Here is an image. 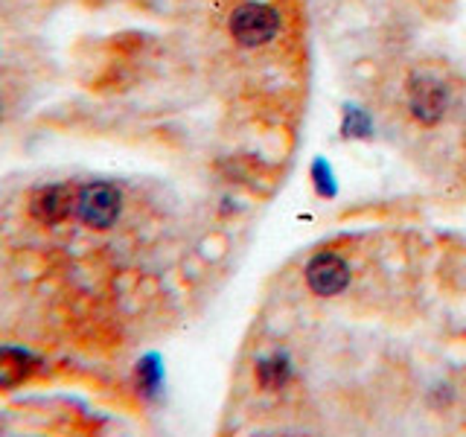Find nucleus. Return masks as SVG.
<instances>
[{
    "mask_svg": "<svg viewBox=\"0 0 466 437\" xmlns=\"http://www.w3.org/2000/svg\"><path fill=\"white\" fill-rule=\"evenodd\" d=\"M120 216V193L111 184H85L76 193V218L87 228L106 230Z\"/></svg>",
    "mask_w": 466,
    "mask_h": 437,
    "instance_id": "obj_1",
    "label": "nucleus"
},
{
    "mask_svg": "<svg viewBox=\"0 0 466 437\" xmlns=\"http://www.w3.org/2000/svg\"><path fill=\"white\" fill-rule=\"evenodd\" d=\"M259 382L266 385V388H280L286 382V376H289V361L283 356H277V359H268V361H259Z\"/></svg>",
    "mask_w": 466,
    "mask_h": 437,
    "instance_id": "obj_7",
    "label": "nucleus"
},
{
    "mask_svg": "<svg viewBox=\"0 0 466 437\" xmlns=\"http://www.w3.org/2000/svg\"><path fill=\"white\" fill-rule=\"evenodd\" d=\"M277 29H280V18L277 12L266 4H245L233 12L230 18V33L245 47H259V44H268Z\"/></svg>",
    "mask_w": 466,
    "mask_h": 437,
    "instance_id": "obj_2",
    "label": "nucleus"
},
{
    "mask_svg": "<svg viewBox=\"0 0 466 437\" xmlns=\"http://www.w3.org/2000/svg\"><path fill=\"white\" fill-rule=\"evenodd\" d=\"M76 193L79 189H73L67 184L44 187L29 198V213H33V218L41 225H58V222H65V218L76 216Z\"/></svg>",
    "mask_w": 466,
    "mask_h": 437,
    "instance_id": "obj_3",
    "label": "nucleus"
},
{
    "mask_svg": "<svg viewBox=\"0 0 466 437\" xmlns=\"http://www.w3.org/2000/svg\"><path fill=\"white\" fill-rule=\"evenodd\" d=\"M411 108L422 123H437L446 108V91L443 85L431 76H414L411 79Z\"/></svg>",
    "mask_w": 466,
    "mask_h": 437,
    "instance_id": "obj_5",
    "label": "nucleus"
},
{
    "mask_svg": "<svg viewBox=\"0 0 466 437\" xmlns=\"http://www.w3.org/2000/svg\"><path fill=\"white\" fill-rule=\"evenodd\" d=\"M350 280V269L339 254H318L309 266H306V283L320 298H332L344 291Z\"/></svg>",
    "mask_w": 466,
    "mask_h": 437,
    "instance_id": "obj_4",
    "label": "nucleus"
},
{
    "mask_svg": "<svg viewBox=\"0 0 466 437\" xmlns=\"http://www.w3.org/2000/svg\"><path fill=\"white\" fill-rule=\"evenodd\" d=\"M35 368H38V359L33 353H26V350H18V347H4L0 350V388L12 391L24 385L26 379L35 373Z\"/></svg>",
    "mask_w": 466,
    "mask_h": 437,
    "instance_id": "obj_6",
    "label": "nucleus"
}]
</instances>
